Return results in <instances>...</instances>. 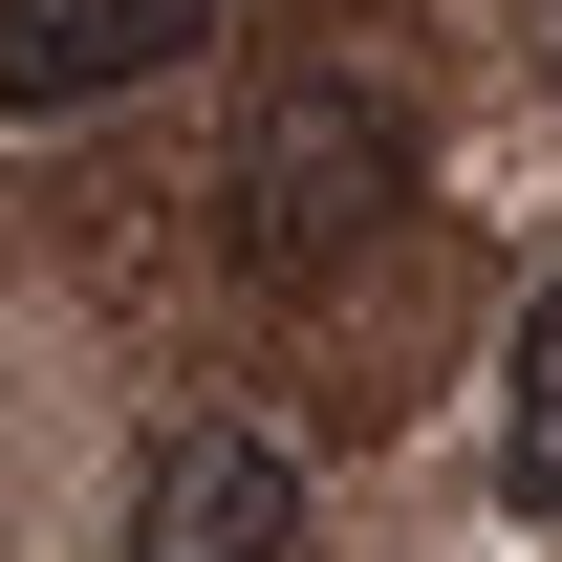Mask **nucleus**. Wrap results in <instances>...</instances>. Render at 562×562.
Returning a JSON list of instances; mask_svg holds the SVG:
<instances>
[{
	"label": "nucleus",
	"mask_w": 562,
	"mask_h": 562,
	"mask_svg": "<svg viewBox=\"0 0 562 562\" xmlns=\"http://www.w3.org/2000/svg\"><path fill=\"white\" fill-rule=\"evenodd\" d=\"M412 195V131H390V87H281L260 109V151H238V260H347L368 216Z\"/></svg>",
	"instance_id": "1"
},
{
	"label": "nucleus",
	"mask_w": 562,
	"mask_h": 562,
	"mask_svg": "<svg viewBox=\"0 0 562 562\" xmlns=\"http://www.w3.org/2000/svg\"><path fill=\"white\" fill-rule=\"evenodd\" d=\"M238 22V0H0V131H87V109H131L173 87Z\"/></svg>",
	"instance_id": "2"
},
{
	"label": "nucleus",
	"mask_w": 562,
	"mask_h": 562,
	"mask_svg": "<svg viewBox=\"0 0 562 562\" xmlns=\"http://www.w3.org/2000/svg\"><path fill=\"white\" fill-rule=\"evenodd\" d=\"M281 541H303V454L260 412H195L131 476V562H281Z\"/></svg>",
	"instance_id": "3"
},
{
	"label": "nucleus",
	"mask_w": 562,
	"mask_h": 562,
	"mask_svg": "<svg viewBox=\"0 0 562 562\" xmlns=\"http://www.w3.org/2000/svg\"><path fill=\"white\" fill-rule=\"evenodd\" d=\"M497 497L562 519V281L519 303V368H497Z\"/></svg>",
	"instance_id": "4"
},
{
	"label": "nucleus",
	"mask_w": 562,
	"mask_h": 562,
	"mask_svg": "<svg viewBox=\"0 0 562 562\" xmlns=\"http://www.w3.org/2000/svg\"><path fill=\"white\" fill-rule=\"evenodd\" d=\"M541 22H562V0H541Z\"/></svg>",
	"instance_id": "5"
}]
</instances>
